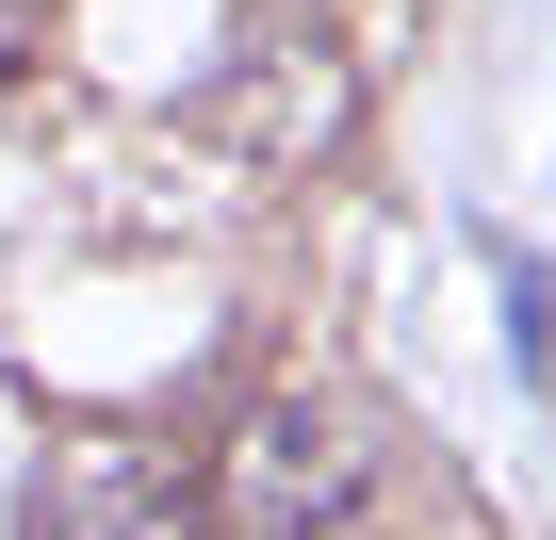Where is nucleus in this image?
<instances>
[{"label":"nucleus","mask_w":556,"mask_h":540,"mask_svg":"<svg viewBox=\"0 0 556 540\" xmlns=\"http://www.w3.org/2000/svg\"><path fill=\"white\" fill-rule=\"evenodd\" d=\"M361 491H377L361 410H328V393H262L245 426H213L197 524H213V540H328V524H361Z\"/></svg>","instance_id":"1"}]
</instances>
